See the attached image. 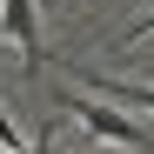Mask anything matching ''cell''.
Instances as JSON below:
<instances>
[{"mask_svg": "<svg viewBox=\"0 0 154 154\" xmlns=\"http://www.w3.org/2000/svg\"><path fill=\"white\" fill-rule=\"evenodd\" d=\"M60 107H67V114H81V127H87V134H100L107 147H134V154H154V134H147L141 121H121V114L107 107V100H87V94H67V87H60Z\"/></svg>", "mask_w": 154, "mask_h": 154, "instance_id": "obj_1", "label": "cell"}, {"mask_svg": "<svg viewBox=\"0 0 154 154\" xmlns=\"http://www.w3.org/2000/svg\"><path fill=\"white\" fill-rule=\"evenodd\" d=\"M0 34H7L27 60H47V40H40V14H34V0H0Z\"/></svg>", "mask_w": 154, "mask_h": 154, "instance_id": "obj_2", "label": "cell"}, {"mask_svg": "<svg viewBox=\"0 0 154 154\" xmlns=\"http://www.w3.org/2000/svg\"><path fill=\"white\" fill-rule=\"evenodd\" d=\"M141 34H154V14L141 20V27H127V40H141ZM127 40H121V47H127Z\"/></svg>", "mask_w": 154, "mask_h": 154, "instance_id": "obj_3", "label": "cell"}]
</instances>
